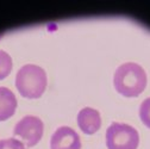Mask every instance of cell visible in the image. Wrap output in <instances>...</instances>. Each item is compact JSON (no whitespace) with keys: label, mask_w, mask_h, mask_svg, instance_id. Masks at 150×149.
Wrapping results in <instances>:
<instances>
[{"label":"cell","mask_w":150,"mask_h":149,"mask_svg":"<svg viewBox=\"0 0 150 149\" xmlns=\"http://www.w3.org/2000/svg\"><path fill=\"white\" fill-rule=\"evenodd\" d=\"M139 144L138 131L125 123H112L106 131L108 149H137Z\"/></svg>","instance_id":"3"},{"label":"cell","mask_w":150,"mask_h":149,"mask_svg":"<svg viewBox=\"0 0 150 149\" xmlns=\"http://www.w3.org/2000/svg\"><path fill=\"white\" fill-rule=\"evenodd\" d=\"M139 118L143 124L150 129V98H146L142 101L139 106Z\"/></svg>","instance_id":"9"},{"label":"cell","mask_w":150,"mask_h":149,"mask_svg":"<svg viewBox=\"0 0 150 149\" xmlns=\"http://www.w3.org/2000/svg\"><path fill=\"white\" fill-rule=\"evenodd\" d=\"M44 124L36 116H25L18 122L13 129L14 136H18L23 143L31 148L38 143L43 136Z\"/></svg>","instance_id":"4"},{"label":"cell","mask_w":150,"mask_h":149,"mask_svg":"<svg viewBox=\"0 0 150 149\" xmlns=\"http://www.w3.org/2000/svg\"><path fill=\"white\" fill-rule=\"evenodd\" d=\"M16 109L17 99L14 93L6 87H0V122L13 116Z\"/></svg>","instance_id":"7"},{"label":"cell","mask_w":150,"mask_h":149,"mask_svg":"<svg viewBox=\"0 0 150 149\" xmlns=\"http://www.w3.org/2000/svg\"><path fill=\"white\" fill-rule=\"evenodd\" d=\"M50 149H81L80 136L69 126H60L51 136Z\"/></svg>","instance_id":"5"},{"label":"cell","mask_w":150,"mask_h":149,"mask_svg":"<svg viewBox=\"0 0 150 149\" xmlns=\"http://www.w3.org/2000/svg\"><path fill=\"white\" fill-rule=\"evenodd\" d=\"M78 125L86 135H93L101 126V117L99 111L92 107L82 109L78 115Z\"/></svg>","instance_id":"6"},{"label":"cell","mask_w":150,"mask_h":149,"mask_svg":"<svg viewBox=\"0 0 150 149\" xmlns=\"http://www.w3.org/2000/svg\"><path fill=\"white\" fill-rule=\"evenodd\" d=\"M0 149H25V145L16 138L0 140Z\"/></svg>","instance_id":"10"},{"label":"cell","mask_w":150,"mask_h":149,"mask_svg":"<svg viewBox=\"0 0 150 149\" xmlns=\"http://www.w3.org/2000/svg\"><path fill=\"white\" fill-rule=\"evenodd\" d=\"M47 73L40 66L25 65L17 72L16 87L24 98H40L47 88Z\"/></svg>","instance_id":"2"},{"label":"cell","mask_w":150,"mask_h":149,"mask_svg":"<svg viewBox=\"0 0 150 149\" xmlns=\"http://www.w3.org/2000/svg\"><path fill=\"white\" fill-rule=\"evenodd\" d=\"M146 73L135 62L120 65L115 73L113 85L119 94L131 98L138 97L146 87Z\"/></svg>","instance_id":"1"},{"label":"cell","mask_w":150,"mask_h":149,"mask_svg":"<svg viewBox=\"0 0 150 149\" xmlns=\"http://www.w3.org/2000/svg\"><path fill=\"white\" fill-rule=\"evenodd\" d=\"M11 69H12L11 56L4 50H0V80L5 79L11 73Z\"/></svg>","instance_id":"8"}]
</instances>
